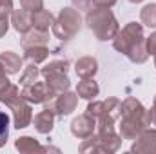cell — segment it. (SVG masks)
<instances>
[{
	"label": "cell",
	"instance_id": "cell-22",
	"mask_svg": "<svg viewBox=\"0 0 156 154\" xmlns=\"http://www.w3.org/2000/svg\"><path fill=\"white\" fill-rule=\"evenodd\" d=\"M67 69H69V62L67 60H53L45 67H42L40 75L42 76H45V75H60V73L67 75Z\"/></svg>",
	"mask_w": 156,
	"mask_h": 154
},
{
	"label": "cell",
	"instance_id": "cell-2",
	"mask_svg": "<svg viewBox=\"0 0 156 154\" xmlns=\"http://www.w3.org/2000/svg\"><path fill=\"white\" fill-rule=\"evenodd\" d=\"M85 24L98 40H111L118 33V22L109 7H91L85 15Z\"/></svg>",
	"mask_w": 156,
	"mask_h": 154
},
{
	"label": "cell",
	"instance_id": "cell-18",
	"mask_svg": "<svg viewBox=\"0 0 156 154\" xmlns=\"http://www.w3.org/2000/svg\"><path fill=\"white\" fill-rule=\"evenodd\" d=\"M16 151H20L22 154H33V152H45V149L40 145L38 142L31 136H22L15 142Z\"/></svg>",
	"mask_w": 156,
	"mask_h": 154
},
{
	"label": "cell",
	"instance_id": "cell-3",
	"mask_svg": "<svg viewBox=\"0 0 156 154\" xmlns=\"http://www.w3.org/2000/svg\"><path fill=\"white\" fill-rule=\"evenodd\" d=\"M82 27V18H80V13L78 9L73 7H64L58 15V18H55V24H53V33L55 37L60 40H69L73 38L80 31Z\"/></svg>",
	"mask_w": 156,
	"mask_h": 154
},
{
	"label": "cell",
	"instance_id": "cell-23",
	"mask_svg": "<svg viewBox=\"0 0 156 154\" xmlns=\"http://www.w3.org/2000/svg\"><path fill=\"white\" fill-rule=\"evenodd\" d=\"M40 76V69L37 67V64H29L26 69H24V73H22V76H20V85L22 87H26V85H31V83H35Z\"/></svg>",
	"mask_w": 156,
	"mask_h": 154
},
{
	"label": "cell",
	"instance_id": "cell-14",
	"mask_svg": "<svg viewBox=\"0 0 156 154\" xmlns=\"http://www.w3.org/2000/svg\"><path fill=\"white\" fill-rule=\"evenodd\" d=\"M55 113H51L49 109H44L40 111L38 114L35 116L33 123H35V129L38 131L40 134H47L53 131V125H55Z\"/></svg>",
	"mask_w": 156,
	"mask_h": 154
},
{
	"label": "cell",
	"instance_id": "cell-27",
	"mask_svg": "<svg viewBox=\"0 0 156 154\" xmlns=\"http://www.w3.org/2000/svg\"><path fill=\"white\" fill-rule=\"evenodd\" d=\"M22 9L29 11V13H37L40 9H44V0H20Z\"/></svg>",
	"mask_w": 156,
	"mask_h": 154
},
{
	"label": "cell",
	"instance_id": "cell-30",
	"mask_svg": "<svg viewBox=\"0 0 156 154\" xmlns=\"http://www.w3.org/2000/svg\"><path fill=\"white\" fill-rule=\"evenodd\" d=\"M73 5L75 9H83V11H89L93 7V0H73Z\"/></svg>",
	"mask_w": 156,
	"mask_h": 154
},
{
	"label": "cell",
	"instance_id": "cell-16",
	"mask_svg": "<svg viewBox=\"0 0 156 154\" xmlns=\"http://www.w3.org/2000/svg\"><path fill=\"white\" fill-rule=\"evenodd\" d=\"M24 100V96H22V91L18 89V85H13V83H9L5 89H2L0 91V102L2 103H5L9 109L11 107H15L18 102H22Z\"/></svg>",
	"mask_w": 156,
	"mask_h": 154
},
{
	"label": "cell",
	"instance_id": "cell-32",
	"mask_svg": "<svg viewBox=\"0 0 156 154\" xmlns=\"http://www.w3.org/2000/svg\"><path fill=\"white\" fill-rule=\"evenodd\" d=\"M9 85V80H7V73H5V69L2 67V64H0V91L2 89H5Z\"/></svg>",
	"mask_w": 156,
	"mask_h": 154
},
{
	"label": "cell",
	"instance_id": "cell-31",
	"mask_svg": "<svg viewBox=\"0 0 156 154\" xmlns=\"http://www.w3.org/2000/svg\"><path fill=\"white\" fill-rule=\"evenodd\" d=\"M0 13H13V0H0Z\"/></svg>",
	"mask_w": 156,
	"mask_h": 154
},
{
	"label": "cell",
	"instance_id": "cell-34",
	"mask_svg": "<svg viewBox=\"0 0 156 154\" xmlns=\"http://www.w3.org/2000/svg\"><path fill=\"white\" fill-rule=\"evenodd\" d=\"M151 114H153V123L156 125V107L153 105V109H151Z\"/></svg>",
	"mask_w": 156,
	"mask_h": 154
},
{
	"label": "cell",
	"instance_id": "cell-26",
	"mask_svg": "<svg viewBox=\"0 0 156 154\" xmlns=\"http://www.w3.org/2000/svg\"><path fill=\"white\" fill-rule=\"evenodd\" d=\"M85 113L91 116V118H94V120H98L100 116L105 113V103L104 102H91L89 105H87V109H85Z\"/></svg>",
	"mask_w": 156,
	"mask_h": 154
},
{
	"label": "cell",
	"instance_id": "cell-7",
	"mask_svg": "<svg viewBox=\"0 0 156 154\" xmlns=\"http://www.w3.org/2000/svg\"><path fill=\"white\" fill-rule=\"evenodd\" d=\"M134 140L136 142L131 145V152L156 154V131H153V129H144Z\"/></svg>",
	"mask_w": 156,
	"mask_h": 154
},
{
	"label": "cell",
	"instance_id": "cell-29",
	"mask_svg": "<svg viewBox=\"0 0 156 154\" xmlns=\"http://www.w3.org/2000/svg\"><path fill=\"white\" fill-rule=\"evenodd\" d=\"M145 47H147V53L149 54H154L156 53V33H153L151 37L145 38Z\"/></svg>",
	"mask_w": 156,
	"mask_h": 154
},
{
	"label": "cell",
	"instance_id": "cell-19",
	"mask_svg": "<svg viewBox=\"0 0 156 154\" xmlns=\"http://www.w3.org/2000/svg\"><path fill=\"white\" fill-rule=\"evenodd\" d=\"M55 24V16L45 11V9H40L37 13H33V27L40 29V31H49Z\"/></svg>",
	"mask_w": 156,
	"mask_h": 154
},
{
	"label": "cell",
	"instance_id": "cell-25",
	"mask_svg": "<svg viewBox=\"0 0 156 154\" xmlns=\"http://www.w3.org/2000/svg\"><path fill=\"white\" fill-rule=\"evenodd\" d=\"M7 136H9V116L0 111V147L5 145Z\"/></svg>",
	"mask_w": 156,
	"mask_h": 154
},
{
	"label": "cell",
	"instance_id": "cell-5",
	"mask_svg": "<svg viewBox=\"0 0 156 154\" xmlns=\"http://www.w3.org/2000/svg\"><path fill=\"white\" fill-rule=\"evenodd\" d=\"M78 105V94L76 93H62L56 98H51L44 103V109H49L56 116H69Z\"/></svg>",
	"mask_w": 156,
	"mask_h": 154
},
{
	"label": "cell",
	"instance_id": "cell-10",
	"mask_svg": "<svg viewBox=\"0 0 156 154\" xmlns=\"http://www.w3.org/2000/svg\"><path fill=\"white\" fill-rule=\"evenodd\" d=\"M11 24L20 35H26L33 27V13L26 11V9H15L11 13Z\"/></svg>",
	"mask_w": 156,
	"mask_h": 154
},
{
	"label": "cell",
	"instance_id": "cell-28",
	"mask_svg": "<svg viewBox=\"0 0 156 154\" xmlns=\"http://www.w3.org/2000/svg\"><path fill=\"white\" fill-rule=\"evenodd\" d=\"M9 16L5 15V13H0V38L2 37H5V33H7V29H9Z\"/></svg>",
	"mask_w": 156,
	"mask_h": 154
},
{
	"label": "cell",
	"instance_id": "cell-6",
	"mask_svg": "<svg viewBox=\"0 0 156 154\" xmlns=\"http://www.w3.org/2000/svg\"><path fill=\"white\" fill-rule=\"evenodd\" d=\"M22 96H24V100H27L29 103H35V105L45 103L47 100L55 98V96L49 93L45 82H38V80H37L35 83H31V85H26V87L22 89Z\"/></svg>",
	"mask_w": 156,
	"mask_h": 154
},
{
	"label": "cell",
	"instance_id": "cell-1",
	"mask_svg": "<svg viewBox=\"0 0 156 154\" xmlns=\"http://www.w3.org/2000/svg\"><path fill=\"white\" fill-rule=\"evenodd\" d=\"M153 123L151 109H145L136 98L129 96L122 102L120 109V136L122 140H134L144 129Z\"/></svg>",
	"mask_w": 156,
	"mask_h": 154
},
{
	"label": "cell",
	"instance_id": "cell-36",
	"mask_svg": "<svg viewBox=\"0 0 156 154\" xmlns=\"http://www.w3.org/2000/svg\"><path fill=\"white\" fill-rule=\"evenodd\" d=\"M153 56H154V67H156V53H154V54H153Z\"/></svg>",
	"mask_w": 156,
	"mask_h": 154
},
{
	"label": "cell",
	"instance_id": "cell-33",
	"mask_svg": "<svg viewBox=\"0 0 156 154\" xmlns=\"http://www.w3.org/2000/svg\"><path fill=\"white\" fill-rule=\"evenodd\" d=\"M116 4V0H93L94 7H113Z\"/></svg>",
	"mask_w": 156,
	"mask_h": 154
},
{
	"label": "cell",
	"instance_id": "cell-4",
	"mask_svg": "<svg viewBox=\"0 0 156 154\" xmlns=\"http://www.w3.org/2000/svg\"><path fill=\"white\" fill-rule=\"evenodd\" d=\"M145 40L144 37V27L142 24H136V22H129L123 29H118V33L113 38V47L116 49L118 53L125 54L138 44H142Z\"/></svg>",
	"mask_w": 156,
	"mask_h": 154
},
{
	"label": "cell",
	"instance_id": "cell-21",
	"mask_svg": "<svg viewBox=\"0 0 156 154\" xmlns=\"http://www.w3.org/2000/svg\"><path fill=\"white\" fill-rule=\"evenodd\" d=\"M24 56H26V60H29L31 64H42V62L49 56V49H47V45L26 47V49H24Z\"/></svg>",
	"mask_w": 156,
	"mask_h": 154
},
{
	"label": "cell",
	"instance_id": "cell-15",
	"mask_svg": "<svg viewBox=\"0 0 156 154\" xmlns=\"http://www.w3.org/2000/svg\"><path fill=\"white\" fill-rule=\"evenodd\" d=\"M0 64L7 75H15L22 67V58L13 51H4V53H0Z\"/></svg>",
	"mask_w": 156,
	"mask_h": 154
},
{
	"label": "cell",
	"instance_id": "cell-12",
	"mask_svg": "<svg viewBox=\"0 0 156 154\" xmlns=\"http://www.w3.org/2000/svg\"><path fill=\"white\" fill-rule=\"evenodd\" d=\"M75 71L80 78H93L98 71V62L93 56H82L75 64Z\"/></svg>",
	"mask_w": 156,
	"mask_h": 154
},
{
	"label": "cell",
	"instance_id": "cell-35",
	"mask_svg": "<svg viewBox=\"0 0 156 154\" xmlns=\"http://www.w3.org/2000/svg\"><path fill=\"white\" fill-rule=\"evenodd\" d=\"M129 2H133V4H140L142 0H129Z\"/></svg>",
	"mask_w": 156,
	"mask_h": 154
},
{
	"label": "cell",
	"instance_id": "cell-8",
	"mask_svg": "<svg viewBox=\"0 0 156 154\" xmlns=\"http://www.w3.org/2000/svg\"><path fill=\"white\" fill-rule=\"evenodd\" d=\"M94 131H96V120L91 118L87 113L75 118L71 121V132L76 136L78 140H85V138L93 136Z\"/></svg>",
	"mask_w": 156,
	"mask_h": 154
},
{
	"label": "cell",
	"instance_id": "cell-9",
	"mask_svg": "<svg viewBox=\"0 0 156 154\" xmlns=\"http://www.w3.org/2000/svg\"><path fill=\"white\" fill-rule=\"evenodd\" d=\"M11 111H13V121L16 129H26L33 121V109L27 100L18 102L15 107H11Z\"/></svg>",
	"mask_w": 156,
	"mask_h": 154
},
{
	"label": "cell",
	"instance_id": "cell-13",
	"mask_svg": "<svg viewBox=\"0 0 156 154\" xmlns=\"http://www.w3.org/2000/svg\"><path fill=\"white\" fill-rule=\"evenodd\" d=\"M98 93H100V87H98V83L93 78H82L78 82L76 94L80 98H83V100H94L98 96Z\"/></svg>",
	"mask_w": 156,
	"mask_h": 154
},
{
	"label": "cell",
	"instance_id": "cell-17",
	"mask_svg": "<svg viewBox=\"0 0 156 154\" xmlns=\"http://www.w3.org/2000/svg\"><path fill=\"white\" fill-rule=\"evenodd\" d=\"M49 35L47 31H40V29H31L24 35L22 38V47H33V45H47Z\"/></svg>",
	"mask_w": 156,
	"mask_h": 154
},
{
	"label": "cell",
	"instance_id": "cell-24",
	"mask_svg": "<svg viewBox=\"0 0 156 154\" xmlns=\"http://www.w3.org/2000/svg\"><path fill=\"white\" fill-rule=\"evenodd\" d=\"M140 20L147 27H156V4H147L140 11Z\"/></svg>",
	"mask_w": 156,
	"mask_h": 154
},
{
	"label": "cell",
	"instance_id": "cell-11",
	"mask_svg": "<svg viewBox=\"0 0 156 154\" xmlns=\"http://www.w3.org/2000/svg\"><path fill=\"white\" fill-rule=\"evenodd\" d=\"M44 78H45V85H47L49 93H51L55 98H56L58 94L69 91L71 82H69L67 75H64V73H60V75H45Z\"/></svg>",
	"mask_w": 156,
	"mask_h": 154
},
{
	"label": "cell",
	"instance_id": "cell-37",
	"mask_svg": "<svg viewBox=\"0 0 156 154\" xmlns=\"http://www.w3.org/2000/svg\"><path fill=\"white\" fill-rule=\"evenodd\" d=\"M153 105H154V107H156V96H154V103H153Z\"/></svg>",
	"mask_w": 156,
	"mask_h": 154
},
{
	"label": "cell",
	"instance_id": "cell-20",
	"mask_svg": "<svg viewBox=\"0 0 156 154\" xmlns=\"http://www.w3.org/2000/svg\"><path fill=\"white\" fill-rule=\"evenodd\" d=\"M98 138H100V142L104 143V147H105V151L107 152H116L118 149H120V145H122V136L116 134L115 131H111V132H98L96 134Z\"/></svg>",
	"mask_w": 156,
	"mask_h": 154
}]
</instances>
